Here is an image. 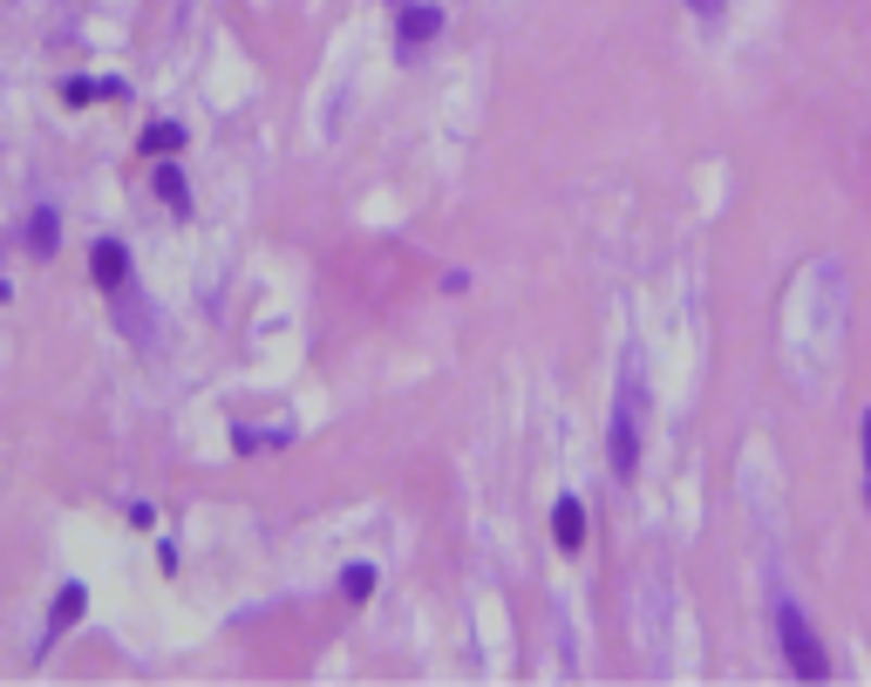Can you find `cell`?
Wrapping results in <instances>:
<instances>
[{
    "mask_svg": "<svg viewBox=\"0 0 871 687\" xmlns=\"http://www.w3.org/2000/svg\"><path fill=\"white\" fill-rule=\"evenodd\" d=\"M89 279H96V293H116L123 279H130V245H123V239H96L89 245Z\"/></svg>",
    "mask_w": 871,
    "mask_h": 687,
    "instance_id": "6",
    "label": "cell"
},
{
    "mask_svg": "<svg viewBox=\"0 0 871 687\" xmlns=\"http://www.w3.org/2000/svg\"><path fill=\"white\" fill-rule=\"evenodd\" d=\"M640 449H647V374H640V354H627L613 409H606V470H613V483L640 476Z\"/></svg>",
    "mask_w": 871,
    "mask_h": 687,
    "instance_id": "1",
    "label": "cell"
},
{
    "mask_svg": "<svg viewBox=\"0 0 871 687\" xmlns=\"http://www.w3.org/2000/svg\"><path fill=\"white\" fill-rule=\"evenodd\" d=\"M21 245H28V259L41 266V259H55L62 252V212L55 205H35L28 212V225H21Z\"/></svg>",
    "mask_w": 871,
    "mask_h": 687,
    "instance_id": "7",
    "label": "cell"
},
{
    "mask_svg": "<svg viewBox=\"0 0 871 687\" xmlns=\"http://www.w3.org/2000/svg\"><path fill=\"white\" fill-rule=\"evenodd\" d=\"M552 545H558V551H579V545H585V504H579L572 491L552 497Z\"/></svg>",
    "mask_w": 871,
    "mask_h": 687,
    "instance_id": "8",
    "label": "cell"
},
{
    "mask_svg": "<svg viewBox=\"0 0 871 687\" xmlns=\"http://www.w3.org/2000/svg\"><path fill=\"white\" fill-rule=\"evenodd\" d=\"M83 620H89V585H83V578H62V585H55V599H48V620H41L35 660H48V653H55V647H62Z\"/></svg>",
    "mask_w": 871,
    "mask_h": 687,
    "instance_id": "3",
    "label": "cell"
},
{
    "mask_svg": "<svg viewBox=\"0 0 871 687\" xmlns=\"http://www.w3.org/2000/svg\"><path fill=\"white\" fill-rule=\"evenodd\" d=\"M150 191L171 205V218H191V185H185V170H177V157H157V170H150Z\"/></svg>",
    "mask_w": 871,
    "mask_h": 687,
    "instance_id": "9",
    "label": "cell"
},
{
    "mask_svg": "<svg viewBox=\"0 0 871 687\" xmlns=\"http://www.w3.org/2000/svg\"><path fill=\"white\" fill-rule=\"evenodd\" d=\"M102 300H116V327H123V334H130L137 347H150V341H157V300H150V293L137 287V272L123 279L116 293H102Z\"/></svg>",
    "mask_w": 871,
    "mask_h": 687,
    "instance_id": "5",
    "label": "cell"
},
{
    "mask_svg": "<svg viewBox=\"0 0 871 687\" xmlns=\"http://www.w3.org/2000/svg\"><path fill=\"white\" fill-rule=\"evenodd\" d=\"M858 449H864V504H871V409L858 416Z\"/></svg>",
    "mask_w": 871,
    "mask_h": 687,
    "instance_id": "13",
    "label": "cell"
},
{
    "mask_svg": "<svg viewBox=\"0 0 871 687\" xmlns=\"http://www.w3.org/2000/svg\"><path fill=\"white\" fill-rule=\"evenodd\" d=\"M770 626H777V647L790 660V674H797V680H831L824 633H817V620L790 599V585H770Z\"/></svg>",
    "mask_w": 871,
    "mask_h": 687,
    "instance_id": "2",
    "label": "cell"
},
{
    "mask_svg": "<svg viewBox=\"0 0 871 687\" xmlns=\"http://www.w3.org/2000/svg\"><path fill=\"white\" fill-rule=\"evenodd\" d=\"M123 96V82H89V75H68L62 82V103L68 110H83V103H116Z\"/></svg>",
    "mask_w": 871,
    "mask_h": 687,
    "instance_id": "11",
    "label": "cell"
},
{
    "mask_svg": "<svg viewBox=\"0 0 871 687\" xmlns=\"http://www.w3.org/2000/svg\"><path fill=\"white\" fill-rule=\"evenodd\" d=\"M368 593H375V565H348V572H341V599L362 606Z\"/></svg>",
    "mask_w": 871,
    "mask_h": 687,
    "instance_id": "12",
    "label": "cell"
},
{
    "mask_svg": "<svg viewBox=\"0 0 871 687\" xmlns=\"http://www.w3.org/2000/svg\"><path fill=\"white\" fill-rule=\"evenodd\" d=\"M137 150H143V157H177V150H185V123H171V116H157V123H143V137H137Z\"/></svg>",
    "mask_w": 871,
    "mask_h": 687,
    "instance_id": "10",
    "label": "cell"
},
{
    "mask_svg": "<svg viewBox=\"0 0 871 687\" xmlns=\"http://www.w3.org/2000/svg\"><path fill=\"white\" fill-rule=\"evenodd\" d=\"M443 28H450V14L436 8V0H395V55L402 62H416Z\"/></svg>",
    "mask_w": 871,
    "mask_h": 687,
    "instance_id": "4",
    "label": "cell"
},
{
    "mask_svg": "<svg viewBox=\"0 0 871 687\" xmlns=\"http://www.w3.org/2000/svg\"><path fill=\"white\" fill-rule=\"evenodd\" d=\"M687 8H695L702 21H715V14H722V8H729V0H687Z\"/></svg>",
    "mask_w": 871,
    "mask_h": 687,
    "instance_id": "14",
    "label": "cell"
}]
</instances>
